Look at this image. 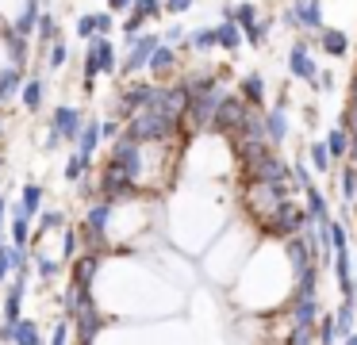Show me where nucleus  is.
<instances>
[{"instance_id":"1a4fd4ad","label":"nucleus","mask_w":357,"mask_h":345,"mask_svg":"<svg viewBox=\"0 0 357 345\" xmlns=\"http://www.w3.org/2000/svg\"><path fill=\"white\" fill-rule=\"evenodd\" d=\"M8 345H47V337H43V322L35 319V314H24V319H16V322H12Z\"/></svg>"},{"instance_id":"6e6552de","label":"nucleus","mask_w":357,"mask_h":345,"mask_svg":"<svg viewBox=\"0 0 357 345\" xmlns=\"http://www.w3.org/2000/svg\"><path fill=\"white\" fill-rule=\"evenodd\" d=\"M238 92L242 100H246L250 107H257L261 112L265 107V92H269V84H265V73H257V69H250V73H242V81H238Z\"/></svg>"},{"instance_id":"9b49d317","label":"nucleus","mask_w":357,"mask_h":345,"mask_svg":"<svg viewBox=\"0 0 357 345\" xmlns=\"http://www.w3.org/2000/svg\"><path fill=\"white\" fill-rule=\"evenodd\" d=\"M311 43H315L323 54H331V58H346V54H349V35H346V31H338V27L315 31V35H311Z\"/></svg>"},{"instance_id":"6ab92c4d","label":"nucleus","mask_w":357,"mask_h":345,"mask_svg":"<svg viewBox=\"0 0 357 345\" xmlns=\"http://www.w3.org/2000/svg\"><path fill=\"white\" fill-rule=\"evenodd\" d=\"M323 142H326L331 161H346V153H349V130H346V127H334L331 135L323 138Z\"/></svg>"},{"instance_id":"393cba45","label":"nucleus","mask_w":357,"mask_h":345,"mask_svg":"<svg viewBox=\"0 0 357 345\" xmlns=\"http://www.w3.org/2000/svg\"><path fill=\"white\" fill-rule=\"evenodd\" d=\"M338 127L349 130V138H357V100H349L346 107H342V123Z\"/></svg>"},{"instance_id":"f03ea898","label":"nucleus","mask_w":357,"mask_h":345,"mask_svg":"<svg viewBox=\"0 0 357 345\" xmlns=\"http://www.w3.org/2000/svg\"><path fill=\"white\" fill-rule=\"evenodd\" d=\"M158 43H162V35H158V31H142L135 43H127L123 54H119V66H116V77H119V81L146 73V61H150V54H154Z\"/></svg>"},{"instance_id":"bb28decb","label":"nucleus","mask_w":357,"mask_h":345,"mask_svg":"<svg viewBox=\"0 0 357 345\" xmlns=\"http://www.w3.org/2000/svg\"><path fill=\"white\" fill-rule=\"evenodd\" d=\"M311 89H315V92H331L334 89V73H331V69H319V77H315Z\"/></svg>"},{"instance_id":"b1692460","label":"nucleus","mask_w":357,"mask_h":345,"mask_svg":"<svg viewBox=\"0 0 357 345\" xmlns=\"http://www.w3.org/2000/svg\"><path fill=\"white\" fill-rule=\"evenodd\" d=\"M158 35H162L165 46H177V50H181V46H185V38H188V27H185V23H169V27L158 31Z\"/></svg>"},{"instance_id":"f8f14e48","label":"nucleus","mask_w":357,"mask_h":345,"mask_svg":"<svg viewBox=\"0 0 357 345\" xmlns=\"http://www.w3.org/2000/svg\"><path fill=\"white\" fill-rule=\"evenodd\" d=\"M100 146H104V138H100V115H89L85 127H81V135H77V142H73V150H81L85 158H93V161H96Z\"/></svg>"},{"instance_id":"cd10ccee","label":"nucleus","mask_w":357,"mask_h":345,"mask_svg":"<svg viewBox=\"0 0 357 345\" xmlns=\"http://www.w3.org/2000/svg\"><path fill=\"white\" fill-rule=\"evenodd\" d=\"M62 146H66V142H62V138H58L50 127H47V135H43V153H54V150H62Z\"/></svg>"},{"instance_id":"dca6fc26","label":"nucleus","mask_w":357,"mask_h":345,"mask_svg":"<svg viewBox=\"0 0 357 345\" xmlns=\"http://www.w3.org/2000/svg\"><path fill=\"white\" fill-rule=\"evenodd\" d=\"M93 165H96L93 158H85V153H81V150H73L70 158H66V165H62V181H66V184H70V188H73V184H77V181H81V176H85V173H89V169H93Z\"/></svg>"},{"instance_id":"7c9ffc66","label":"nucleus","mask_w":357,"mask_h":345,"mask_svg":"<svg viewBox=\"0 0 357 345\" xmlns=\"http://www.w3.org/2000/svg\"><path fill=\"white\" fill-rule=\"evenodd\" d=\"M349 100H357V69H354V81H349Z\"/></svg>"},{"instance_id":"c756f323","label":"nucleus","mask_w":357,"mask_h":345,"mask_svg":"<svg viewBox=\"0 0 357 345\" xmlns=\"http://www.w3.org/2000/svg\"><path fill=\"white\" fill-rule=\"evenodd\" d=\"M280 23H284L288 31H300V23H296V15H292V8H284V12H280Z\"/></svg>"},{"instance_id":"c85d7f7f","label":"nucleus","mask_w":357,"mask_h":345,"mask_svg":"<svg viewBox=\"0 0 357 345\" xmlns=\"http://www.w3.org/2000/svg\"><path fill=\"white\" fill-rule=\"evenodd\" d=\"M131 4H135V0H104V8H108L112 15H123L127 8H131Z\"/></svg>"},{"instance_id":"473e14b6","label":"nucleus","mask_w":357,"mask_h":345,"mask_svg":"<svg viewBox=\"0 0 357 345\" xmlns=\"http://www.w3.org/2000/svg\"><path fill=\"white\" fill-rule=\"evenodd\" d=\"M4 165H8V158H4V150H0V173H4Z\"/></svg>"},{"instance_id":"4468645a","label":"nucleus","mask_w":357,"mask_h":345,"mask_svg":"<svg viewBox=\"0 0 357 345\" xmlns=\"http://www.w3.org/2000/svg\"><path fill=\"white\" fill-rule=\"evenodd\" d=\"M16 199H20V207H24V215H31V219H35V215L43 211V204H47V188H43L39 181H27L24 188H20Z\"/></svg>"},{"instance_id":"f3484780","label":"nucleus","mask_w":357,"mask_h":345,"mask_svg":"<svg viewBox=\"0 0 357 345\" xmlns=\"http://www.w3.org/2000/svg\"><path fill=\"white\" fill-rule=\"evenodd\" d=\"M185 50L211 54V50H215V27H196V31H188V38H185Z\"/></svg>"},{"instance_id":"412c9836","label":"nucleus","mask_w":357,"mask_h":345,"mask_svg":"<svg viewBox=\"0 0 357 345\" xmlns=\"http://www.w3.org/2000/svg\"><path fill=\"white\" fill-rule=\"evenodd\" d=\"M231 20L238 23V27H250V23H254V20H261V15H257V4H254V0H234Z\"/></svg>"},{"instance_id":"ddd939ff","label":"nucleus","mask_w":357,"mask_h":345,"mask_svg":"<svg viewBox=\"0 0 357 345\" xmlns=\"http://www.w3.org/2000/svg\"><path fill=\"white\" fill-rule=\"evenodd\" d=\"M24 69L16 66H4L0 69V112H4V104H12V100L20 96V84H24Z\"/></svg>"},{"instance_id":"2f4dec72","label":"nucleus","mask_w":357,"mask_h":345,"mask_svg":"<svg viewBox=\"0 0 357 345\" xmlns=\"http://www.w3.org/2000/svg\"><path fill=\"white\" fill-rule=\"evenodd\" d=\"M4 135H8V123H4V112H0V142H4Z\"/></svg>"},{"instance_id":"a211bd4d","label":"nucleus","mask_w":357,"mask_h":345,"mask_svg":"<svg viewBox=\"0 0 357 345\" xmlns=\"http://www.w3.org/2000/svg\"><path fill=\"white\" fill-rule=\"evenodd\" d=\"M269 31H273V20H254L250 27H242V43L261 50V46L269 43Z\"/></svg>"},{"instance_id":"9d476101","label":"nucleus","mask_w":357,"mask_h":345,"mask_svg":"<svg viewBox=\"0 0 357 345\" xmlns=\"http://www.w3.org/2000/svg\"><path fill=\"white\" fill-rule=\"evenodd\" d=\"M292 15L300 23V31H307V35L323 31V0H292Z\"/></svg>"},{"instance_id":"4be33fe9","label":"nucleus","mask_w":357,"mask_h":345,"mask_svg":"<svg viewBox=\"0 0 357 345\" xmlns=\"http://www.w3.org/2000/svg\"><path fill=\"white\" fill-rule=\"evenodd\" d=\"M307 161L319 169V173H331V169H334L331 153H326V142H311V146H307Z\"/></svg>"},{"instance_id":"f257e3e1","label":"nucleus","mask_w":357,"mask_h":345,"mask_svg":"<svg viewBox=\"0 0 357 345\" xmlns=\"http://www.w3.org/2000/svg\"><path fill=\"white\" fill-rule=\"evenodd\" d=\"M116 66H119V46L116 38H89L85 43V58H81V89L85 96H96V81L100 77H116Z\"/></svg>"},{"instance_id":"423d86ee","label":"nucleus","mask_w":357,"mask_h":345,"mask_svg":"<svg viewBox=\"0 0 357 345\" xmlns=\"http://www.w3.org/2000/svg\"><path fill=\"white\" fill-rule=\"evenodd\" d=\"M47 77L43 73H27L24 77V84H20V104H24V112L27 115H43V107H47Z\"/></svg>"},{"instance_id":"2eb2a0df","label":"nucleus","mask_w":357,"mask_h":345,"mask_svg":"<svg viewBox=\"0 0 357 345\" xmlns=\"http://www.w3.org/2000/svg\"><path fill=\"white\" fill-rule=\"evenodd\" d=\"M242 46V27L234 20H219L215 23V50H227V54H234Z\"/></svg>"},{"instance_id":"a878e982","label":"nucleus","mask_w":357,"mask_h":345,"mask_svg":"<svg viewBox=\"0 0 357 345\" xmlns=\"http://www.w3.org/2000/svg\"><path fill=\"white\" fill-rule=\"evenodd\" d=\"M165 15H188L196 8V0H162Z\"/></svg>"},{"instance_id":"7ed1b4c3","label":"nucleus","mask_w":357,"mask_h":345,"mask_svg":"<svg viewBox=\"0 0 357 345\" xmlns=\"http://www.w3.org/2000/svg\"><path fill=\"white\" fill-rule=\"evenodd\" d=\"M85 119H89L85 107H77V104H54V107H50L47 127L54 130L66 146H73V142H77V135H81V127H85Z\"/></svg>"},{"instance_id":"aec40b11","label":"nucleus","mask_w":357,"mask_h":345,"mask_svg":"<svg viewBox=\"0 0 357 345\" xmlns=\"http://www.w3.org/2000/svg\"><path fill=\"white\" fill-rule=\"evenodd\" d=\"M43 61H47L50 73L66 69V61H70V46H66V38H54V43L47 46V54H43Z\"/></svg>"},{"instance_id":"0eeeda50","label":"nucleus","mask_w":357,"mask_h":345,"mask_svg":"<svg viewBox=\"0 0 357 345\" xmlns=\"http://www.w3.org/2000/svg\"><path fill=\"white\" fill-rule=\"evenodd\" d=\"M261 127H265V142L277 150V146H284L288 130H292V123H288V107H277L273 104L269 112H261Z\"/></svg>"},{"instance_id":"5701e85b","label":"nucleus","mask_w":357,"mask_h":345,"mask_svg":"<svg viewBox=\"0 0 357 345\" xmlns=\"http://www.w3.org/2000/svg\"><path fill=\"white\" fill-rule=\"evenodd\" d=\"M73 35L85 38V43H89V38H96V12H81L77 23H73Z\"/></svg>"},{"instance_id":"39448f33","label":"nucleus","mask_w":357,"mask_h":345,"mask_svg":"<svg viewBox=\"0 0 357 345\" xmlns=\"http://www.w3.org/2000/svg\"><path fill=\"white\" fill-rule=\"evenodd\" d=\"M177 73H181V50H177V46L158 43L154 54H150V61H146V77L154 84H162V81H173Z\"/></svg>"},{"instance_id":"20e7f679","label":"nucleus","mask_w":357,"mask_h":345,"mask_svg":"<svg viewBox=\"0 0 357 345\" xmlns=\"http://www.w3.org/2000/svg\"><path fill=\"white\" fill-rule=\"evenodd\" d=\"M288 77H292V81H303V84H315L319 61H315V54H311L307 38H296V43L288 46Z\"/></svg>"}]
</instances>
